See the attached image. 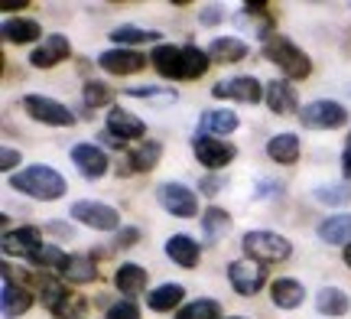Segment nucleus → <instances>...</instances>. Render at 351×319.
<instances>
[{
  "mask_svg": "<svg viewBox=\"0 0 351 319\" xmlns=\"http://www.w3.org/2000/svg\"><path fill=\"white\" fill-rule=\"evenodd\" d=\"M10 186L16 192H23L29 199H39V202H56L65 196V179L46 163H36V166H26L20 173L10 176Z\"/></svg>",
  "mask_w": 351,
  "mask_h": 319,
  "instance_id": "1",
  "label": "nucleus"
},
{
  "mask_svg": "<svg viewBox=\"0 0 351 319\" xmlns=\"http://www.w3.org/2000/svg\"><path fill=\"white\" fill-rule=\"evenodd\" d=\"M263 56L270 59V62L283 72L287 78H306L313 72V62H309V56L287 36H270L263 43Z\"/></svg>",
  "mask_w": 351,
  "mask_h": 319,
  "instance_id": "2",
  "label": "nucleus"
},
{
  "mask_svg": "<svg viewBox=\"0 0 351 319\" xmlns=\"http://www.w3.org/2000/svg\"><path fill=\"white\" fill-rule=\"evenodd\" d=\"M241 244H244L247 257L257 261V264H276V261H287L289 251H293V244H289L283 235H276V231H247Z\"/></svg>",
  "mask_w": 351,
  "mask_h": 319,
  "instance_id": "3",
  "label": "nucleus"
},
{
  "mask_svg": "<svg viewBox=\"0 0 351 319\" xmlns=\"http://www.w3.org/2000/svg\"><path fill=\"white\" fill-rule=\"evenodd\" d=\"M300 121L313 130H335L348 121V111L339 102H313L300 108Z\"/></svg>",
  "mask_w": 351,
  "mask_h": 319,
  "instance_id": "4",
  "label": "nucleus"
},
{
  "mask_svg": "<svg viewBox=\"0 0 351 319\" xmlns=\"http://www.w3.org/2000/svg\"><path fill=\"white\" fill-rule=\"evenodd\" d=\"M156 199L163 205L169 215H179V218H195L199 215V199H195V192L182 186V182H163L160 189H156Z\"/></svg>",
  "mask_w": 351,
  "mask_h": 319,
  "instance_id": "5",
  "label": "nucleus"
},
{
  "mask_svg": "<svg viewBox=\"0 0 351 319\" xmlns=\"http://www.w3.org/2000/svg\"><path fill=\"white\" fill-rule=\"evenodd\" d=\"M72 218L98 231H114L121 225V212L104 202H95V199H82V202L72 205Z\"/></svg>",
  "mask_w": 351,
  "mask_h": 319,
  "instance_id": "6",
  "label": "nucleus"
},
{
  "mask_svg": "<svg viewBox=\"0 0 351 319\" xmlns=\"http://www.w3.org/2000/svg\"><path fill=\"white\" fill-rule=\"evenodd\" d=\"M215 98H234L241 104H257L267 95V85H261L254 75H238V78H221L212 88Z\"/></svg>",
  "mask_w": 351,
  "mask_h": 319,
  "instance_id": "7",
  "label": "nucleus"
},
{
  "mask_svg": "<svg viewBox=\"0 0 351 319\" xmlns=\"http://www.w3.org/2000/svg\"><path fill=\"white\" fill-rule=\"evenodd\" d=\"M228 281H231V287L241 296H254L263 287V281H267V270H263V264L251 261V257H241V261L228 264Z\"/></svg>",
  "mask_w": 351,
  "mask_h": 319,
  "instance_id": "8",
  "label": "nucleus"
},
{
  "mask_svg": "<svg viewBox=\"0 0 351 319\" xmlns=\"http://www.w3.org/2000/svg\"><path fill=\"white\" fill-rule=\"evenodd\" d=\"M23 108L29 111V117H36L43 124H52V128H72L75 124V115L65 104L52 102V98H43V95H26Z\"/></svg>",
  "mask_w": 351,
  "mask_h": 319,
  "instance_id": "9",
  "label": "nucleus"
},
{
  "mask_svg": "<svg viewBox=\"0 0 351 319\" xmlns=\"http://www.w3.org/2000/svg\"><path fill=\"white\" fill-rule=\"evenodd\" d=\"M192 150L199 156V163L208 166V169H221V166H228L238 156L234 143H225V141H218V137H208V134H199L195 143H192Z\"/></svg>",
  "mask_w": 351,
  "mask_h": 319,
  "instance_id": "10",
  "label": "nucleus"
},
{
  "mask_svg": "<svg viewBox=\"0 0 351 319\" xmlns=\"http://www.w3.org/2000/svg\"><path fill=\"white\" fill-rule=\"evenodd\" d=\"M69 52H72V43H69L62 33H52V36H46L36 49L29 52V65H36V69H52V65H59L62 59H69Z\"/></svg>",
  "mask_w": 351,
  "mask_h": 319,
  "instance_id": "11",
  "label": "nucleus"
},
{
  "mask_svg": "<svg viewBox=\"0 0 351 319\" xmlns=\"http://www.w3.org/2000/svg\"><path fill=\"white\" fill-rule=\"evenodd\" d=\"M98 65L111 75H134L147 65V56H140L134 49H108L98 56Z\"/></svg>",
  "mask_w": 351,
  "mask_h": 319,
  "instance_id": "12",
  "label": "nucleus"
},
{
  "mask_svg": "<svg viewBox=\"0 0 351 319\" xmlns=\"http://www.w3.org/2000/svg\"><path fill=\"white\" fill-rule=\"evenodd\" d=\"M72 163L82 169L85 179H101L108 173V156H104V150L95 147V143H75V147H72Z\"/></svg>",
  "mask_w": 351,
  "mask_h": 319,
  "instance_id": "13",
  "label": "nucleus"
},
{
  "mask_svg": "<svg viewBox=\"0 0 351 319\" xmlns=\"http://www.w3.org/2000/svg\"><path fill=\"white\" fill-rule=\"evenodd\" d=\"M108 130H111L114 137H121V141H140V137L147 134V124H143L137 115H130V111L111 108V115H108Z\"/></svg>",
  "mask_w": 351,
  "mask_h": 319,
  "instance_id": "14",
  "label": "nucleus"
},
{
  "mask_svg": "<svg viewBox=\"0 0 351 319\" xmlns=\"http://www.w3.org/2000/svg\"><path fill=\"white\" fill-rule=\"evenodd\" d=\"M43 244V235L39 228H16V231H3V255H23L29 257Z\"/></svg>",
  "mask_w": 351,
  "mask_h": 319,
  "instance_id": "15",
  "label": "nucleus"
},
{
  "mask_svg": "<svg viewBox=\"0 0 351 319\" xmlns=\"http://www.w3.org/2000/svg\"><path fill=\"white\" fill-rule=\"evenodd\" d=\"M166 257L179 264V268H195L202 261V248L189 235H173L169 241H166Z\"/></svg>",
  "mask_w": 351,
  "mask_h": 319,
  "instance_id": "16",
  "label": "nucleus"
},
{
  "mask_svg": "<svg viewBox=\"0 0 351 319\" xmlns=\"http://www.w3.org/2000/svg\"><path fill=\"white\" fill-rule=\"evenodd\" d=\"M199 128H202V134H208V137H225V134H234V130H238V115H234V111H225V108L202 111Z\"/></svg>",
  "mask_w": 351,
  "mask_h": 319,
  "instance_id": "17",
  "label": "nucleus"
},
{
  "mask_svg": "<svg viewBox=\"0 0 351 319\" xmlns=\"http://www.w3.org/2000/svg\"><path fill=\"white\" fill-rule=\"evenodd\" d=\"M29 307H33V296L26 294L23 287H16V283H13V277L3 270V316L16 319V316H23Z\"/></svg>",
  "mask_w": 351,
  "mask_h": 319,
  "instance_id": "18",
  "label": "nucleus"
},
{
  "mask_svg": "<svg viewBox=\"0 0 351 319\" xmlns=\"http://www.w3.org/2000/svg\"><path fill=\"white\" fill-rule=\"evenodd\" d=\"M147 277H150V274L140 268V264H121L117 274H114V287L124 296H137L147 290Z\"/></svg>",
  "mask_w": 351,
  "mask_h": 319,
  "instance_id": "19",
  "label": "nucleus"
},
{
  "mask_svg": "<svg viewBox=\"0 0 351 319\" xmlns=\"http://www.w3.org/2000/svg\"><path fill=\"white\" fill-rule=\"evenodd\" d=\"M247 56V43L238 36H218L212 39V46H208V59H215V62H241Z\"/></svg>",
  "mask_w": 351,
  "mask_h": 319,
  "instance_id": "20",
  "label": "nucleus"
},
{
  "mask_svg": "<svg viewBox=\"0 0 351 319\" xmlns=\"http://www.w3.org/2000/svg\"><path fill=\"white\" fill-rule=\"evenodd\" d=\"M0 33L7 43H33V39H43V29H39L36 20H26V16H10V20H3L0 26Z\"/></svg>",
  "mask_w": 351,
  "mask_h": 319,
  "instance_id": "21",
  "label": "nucleus"
},
{
  "mask_svg": "<svg viewBox=\"0 0 351 319\" xmlns=\"http://www.w3.org/2000/svg\"><path fill=\"white\" fill-rule=\"evenodd\" d=\"M267 156L274 160V163H296L300 160V137L296 134H276L267 141Z\"/></svg>",
  "mask_w": 351,
  "mask_h": 319,
  "instance_id": "22",
  "label": "nucleus"
},
{
  "mask_svg": "<svg viewBox=\"0 0 351 319\" xmlns=\"http://www.w3.org/2000/svg\"><path fill=\"white\" fill-rule=\"evenodd\" d=\"M163 156V147L156 141H147V143H137L130 154H127V173H147L153 166L160 163Z\"/></svg>",
  "mask_w": 351,
  "mask_h": 319,
  "instance_id": "23",
  "label": "nucleus"
},
{
  "mask_svg": "<svg viewBox=\"0 0 351 319\" xmlns=\"http://www.w3.org/2000/svg\"><path fill=\"white\" fill-rule=\"evenodd\" d=\"M263 102H267V108L274 115H289V111H296V91H293L289 82H270Z\"/></svg>",
  "mask_w": 351,
  "mask_h": 319,
  "instance_id": "24",
  "label": "nucleus"
},
{
  "mask_svg": "<svg viewBox=\"0 0 351 319\" xmlns=\"http://www.w3.org/2000/svg\"><path fill=\"white\" fill-rule=\"evenodd\" d=\"M150 65L163 78H179V72H182V49L163 46V43H160V46L150 52Z\"/></svg>",
  "mask_w": 351,
  "mask_h": 319,
  "instance_id": "25",
  "label": "nucleus"
},
{
  "mask_svg": "<svg viewBox=\"0 0 351 319\" xmlns=\"http://www.w3.org/2000/svg\"><path fill=\"white\" fill-rule=\"evenodd\" d=\"M270 296H274V303L280 309H296L302 300H306V290H302L300 281L280 277V281H274V287H270Z\"/></svg>",
  "mask_w": 351,
  "mask_h": 319,
  "instance_id": "26",
  "label": "nucleus"
},
{
  "mask_svg": "<svg viewBox=\"0 0 351 319\" xmlns=\"http://www.w3.org/2000/svg\"><path fill=\"white\" fill-rule=\"evenodd\" d=\"M315 309L326 313V316H345L351 309V300L345 290H339V287H322L319 296H315Z\"/></svg>",
  "mask_w": 351,
  "mask_h": 319,
  "instance_id": "27",
  "label": "nucleus"
},
{
  "mask_svg": "<svg viewBox=\"0 0 351 319\" xmlns=\"http://www.w3.org/2000/svg\"><path fill=\"white\" fill-rule=\"evenodd\" d=\"M228 228H231V215H228L225 209H218V205L205 209V215H202V231H205V241L215 244L218 238H225Z\"/></svg>",
  "mask_w": 351,
  "mask_h": 319,
  "instance_id": "28",
  "label": "nucleus"
},
{
  "mask_svg": "<svg viewBox=\"0 0 351 319\" xmlns=\"http://www.w3.org/2000/svg\"><path fill=\"white\" fill-rule=\"evenodd\" d=\"M319 238L328 244H351V215H328L319 225Z\"/></svg>",
  "mask_w": 351,
  "mask_h": 319,
  "instance_id": "29",
  "label": "nucleus"
},
{
  "mask_svg": "<svg viewBox=\"0 0 351 319\" xmlns=\"http://www.w3.org/2000/svg\"><path fill=\"white\" fill-rule=\"evenodd\" d=\"M182 296H186L182 283H163V287H156V290L147 296V303H150V309H156V313H169V309H176L182 303Z\"/></svg>",
  "mask_w": 351,
  "mask_h": 319,
  "instance_id": "30",
  "label": "nucleus"
},
{
  "mask_svg": "<svg viewBox=\"0 0 351 319\" xmlns=\"http://www.w3.org/2000/svg\"><path fill=\"white\" fill-rule=\"evenodd\" d=\"M208 52L199 49V46H182V72H179V78H199L208 72Z\"/></svg>",
  "mask_w": 351,
  "mask_h": 319,
  "instance_id": "31",
  "label": "nucleus"
},
{
  "mask_svg": "<svg viewBox=\"0 0 351 319\" xmlns=\"http://www.w3.org/2000/svg\"><path fill=\"white\" fill-rule=\"evenodd\" d=\"M29 261H33V264H39V268L62 270V274H65V268H69V261H72V257L65 255L62 248H52V244H39L36 251L29 255Z\"/></svg>",
  "mask_w": 351,
  "mask_h": 319,
  "instance_id": "32",
  "label": "nucleus"
},
{
  "mask_svg": "<svg viewBox=\"0 0 351 319\" xmlns=\"http://www.w3.org/2000/svg\"><path fill=\"white\" fill-rule=\"evenodd\" d=\"M176 319H221V307H218V300H192L186 307H179Z\"/></svg>",
  "mask_w": 351,
  "mask_h": 319,
  "instance_id": "33",
  "label": "nucleus"
},
{
  "mask_svg": "<svg viewBox=\"0 0 351 319\" xmlns=\"http://www.w3.org/2000/svg\"><path fill=\"white\" fill-rule=\"evenodd\" d=\"M65 277L72 283H88L98 277V268H95V257L88 255H75L72 261H69V268H65Z\"/></svg>",
  "mask_w": 351,
  "mask_h": 319,
  "instance_id": "34",
  "label": "nucleus"
},
{
  "mask_svg": "<svg viewBox=\"0 0 351 319\" xmlns=\"http://www.w3.org/2000/svg\"><path fill=\"white\" fill-rule=\"evenodd\" d=\"M114 43H121V46H137V43H156V39H163L156 29H140V26H117L111 33Z\"/></svg>",
  "mask_w": 351,
  "mask_h": 319,
  "instance_id": "35",
  "label": "nucleus"
},
{
  "mask_svg": "<svg viewBox=\"0 0 351 319\" xmlns=\"http://www.w3.org/2000/svg\"><path fill=\"white\" fill-rule=\"evenodd\" d=\"M85 313H88V300L85 296H75V294H69L59 307L52 309L56 319H85Z\"/></svg>",
  "mask_w": 351,
  "mask_h": 319,
  "instance_id": "36",
  "label": "nucleus"
},
{
  "mask_svg": "<svg viewBox=\"0 0 351 319\" xmlns=\"http://www.w3.org/2000/svg\"><path fill=\"white\" fill-rule=\"evenodd\" d=\"M315 202H322V205H345V202H351V182L315 189Z\"/></svg>",
  "mask_w": 351,
  "mask_h": 319,
  "instance_id": "37",
  "label": "nucleus"
},
{
  "mask_svg": "<svg viewBox=\"0 0 351 319\" xmlns=\"http://www.w3.org/2000/svg\"><path fill=\"white\" fill-rule=\"evenodd\" d=\"M114 102V91L104 85V82H88L85 85V104L88 108H104V104Z\"/></svg>",
  "mask_w": 351,
  "mask_h": 319,
  "instance_id": "38",
  "label": "nucleus"
},
{
  "mask_svg": "<svg viewBox=\"0 0 351 319\" xmlns=\"http://www.w3.org/2000/svg\"><path fill=\"white\" fill-rule=\"evenodd\" d=\"M65 296H69V290L59 281H43V287H39V300H43V307H49V309L59 307Z\"/></svg>",
  "mask_w": 351,
  "mask_h": 319,
  "instance_id": "39",
  "label": "nucleus"
},
{
  "mask_svg": "<svg viewBox=\"0 0 351 319\" xmlns=\"http://www.w3.org/2000/svg\"><path fill=\"white\" fill-rule=\"evenodd\" d=\"M163 88H156V85H140V88H127L124 95H130V98H150V102H176V91H169V95H160Z\"/></svg>",
  "mask_w": 351,
  "mask_h": 319,
  "instance_id": "40",
  "label": "nucleus"
},
{
  "mask_svg": "<svg viewBox=\"0 0 351 319\" xmlns=\"http://www.w3.org/2000/svg\"><path fill=\"white\" fill-rule=\"evenodd\" d=\"M108 319H140V309L134 300H117L108 307Z\"/></svg>",
  "mask_w": 351,
  "mask_h": 319,
  "instance_id": "41",
  "label": "nucleus"
},
{
  "mask_svg": "<svg viewBox=\"0 0 351 319\" xmlns=\"http://www.w3.org/2000/svg\"><path fill=\"white\" fill-rule=\"evenodd\" d=\"M13 166H20V150L3 147V154H0V169H3V173H10Z\"/></svg>",
  "mask_w": 351,
  "mask_h": 319,
  "instance_id": "42",
  "label": "nucleus"
},
{
  "mask_svg": "<svg viewBox=\"0 0 351 319\" xmlns=\"http://www.w3.org/2000/svg\"><path fill=\"white\" fill-rule=\"evenodd\" d=\"M140 241V231L137 228H121V235H117V248H130V244H137Z\"/></svg>",
  "mask_w": 351,
  "mask_h": 319,
  "instance_id": "43",
  "label": "nucleus"
},
{
  "mask_svg": "<svg viewBox=\"0 0 351 319\" xmlns=\"http://www.w3.org/2000/svg\"><path fill=\"white\" fill-rule=\"evenodd\" d=\"M221 16H225V13L218 10V7H202V16H199V20H202L205 26H215L218 20H221Z\"/></svg>",
  "mask_w": 351,
  "mask_h": 319,
  "instance_id": "44",
  "label": "nucleus"
},
{
  "mask_svg": "<svg viewBox=\"0 0 351 319\" xmlns=\"http://www.w3.org/2000/svg\"><path fill=\"white\" fill-rule=\"evenodd\" d=\"M341 173H345V179L351 182V147L345 150V154H341Z\"/></svg>",
  "mask_w": 351,
  "mask_h": 319,
  "instance_id": "45",
  "label": "nucleus"
},
{
  "mask_svg": "<svg viewBox=\"0 0 351 319\" xmlns=\"http://www.w3.org/2000/svg\"><path fill=\"white\" fill-rule=\"evenodd\" d=\"M218 189V179H205V182H202V192H215Z\"/></svg>",
  "mask_w": 351,
  "mask_h": 319,
  "instance_id": "46",
  "label": "nucleus"
},
{
  "mask_svg": "<svg viewBox=\"0 0 351 319\" xmlns=\"http://www.w3.org/2000/svg\"><path fill=\"white\" fill-rule=\"evenodd\" d=\"M345 264H348V268H351V244H348V248H345Z\"/></svg>",
  "mask_w": 351,
  "mask_h": 319,
  "instance_id": "47",
  "label": "nucleus"
},
{
  "mask_svg": "<svg viewBox=\"0 0 351 319\" xmlns=\"http://www.w3.org/2000/svg\"><path fill=\"white\" fill-rule=\"evenodd\" d=\"M228 319H247V316H228Z\"/></svg>",
  "mask_w": 351,
  "mask_h": 319,
  "instance_id": "48",
  "label": "nucleus"
},
{
  "mask_svg": "<svg viewBox=\"0 0 351 319\" xmlns=\"http://www.w3.org/2000/svg\"><path fill=\"white\" fill-rule=\"evenodd\" d=\"M348 147H351V134H348Z\"/></svg>",
  "mask_w": 351,
  "mask_h": 319,
  "instance_id": "49",
  "label": "nucleus"
}]
</instances>
